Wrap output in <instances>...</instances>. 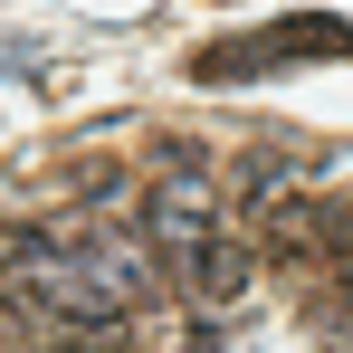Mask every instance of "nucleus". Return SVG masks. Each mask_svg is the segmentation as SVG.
<instances>
[{"label": "nucleus", "mask_w": 353, "mask_h": 353, "mask_svg": "<svg viewBox=\"0 0 353 353\" xmlns=\"http://www.w3.org/2000/svg\"><path fill=\"white\" fill-rule=\"evenodd\" d=\"M172 277H181V296H201V305H230V296L248 287V248H239V239H201L191 258H172Z\"/></svg>", "instance_id": "obj_4"}, {"label": "nucleus", "mask_w": 353, "mask_h": 353, "mask_svg": "<svg viewBox=\"0 0 353 353\" xmlns=\"http://www.w3.org/2000/svg\"><path fill=\"white\" fill-rule=\"evenodd\" d=\"M143 239L163 258H191L201 239H220V181L201 172V163H172V172L143 191Z\"/></svg>", "instance_id": "obj_3"}, {"label": "nucleus", "mask_w": 353, "mask_h": 353, "mask_svg": "<svg viewBox=\"0 0 353 353\" xmlns=\"http://www.w3.org/2000/svg\"><path fill=\"white\" fill-rule=\"evenodd\" d=\"M305 58H353V19L334 10H296V19H258V29H239V39H210L191 77L201 86H248V77H287Z\"/></svg>", "instance_id": "obj_2"}, {"label": "nucleus", "mask_w": 353, "mask_h": 353, "mask_svg": "<svg viewBox=\"0 0 353 353\" xmlns=\"http://www.w3.org/2000/svg\"><path fill=\"white\" fill-rule=\"evenodd\" d=\"M48 353H96V344H48Z\"/></svg>", "instance_id": "obj_5"}, {"label": "nucleus", "mask_w": 353, "mask_h": 353, "mask_svg": "<svg viewBox=\"0 0 353 353\" xmlns=\"http://www.w3.org/2000/svg\"><path fill=\"white\" fill-rule=\"evenodd\" d=\"M0 277L29 296L39 315H58L77 334H105L124 315H143L163 296V268H153V239L124 230H0Z\"/></svg>", "instance_id": "obj_1"}]
</instances>
